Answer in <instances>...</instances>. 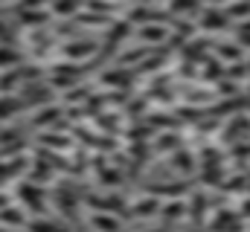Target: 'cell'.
I'll return each instance as SVG.
<instances>
[{
	"mask_svg": "<svg viewBox=\"0 0 250 232\" xmlns=\"http://www.w3.org/2000/svg\"><path fill=\"white\" fill-rule=\"evenodd\" d=\"M18 194H21V200H23V206H21V209H29V212H35L38 218H41V215H47L44 189H41L38 183H23V186L18 189Z\"/></svg>",
	"mask_w": 250,
	"mask_h": 232,
	"instance_id": "1",
	"label": "cell"
},
{
	"mask_svg": "<svg viewBox=\"0 0 250 232\" xmlns=\"http://www.w3.org/2000/svg\"><path fill=\"white\" fill-rule=\"evenodd\" d=\"M79 78H82V64H79V61H62V64L53 67V73H50L53 87H70V84H76Z\"/></svg>",
	"mask_w": 250,
	"mask_h": 232,
	"instance_id": "2",
	"label": "cell"
},
{
	"mask_svg": "<svg viewBox=\"0 0 250 232\" xmlns=\"http://www.w3.org/2000/svg\"><path fill=\"white\" fill-rule=\"evenodd\" d=\"M62 56L64 61H79V64H84V58H90V56H96V44L93 41H67L64 44V50H62Z\"/></svg>",
	"mask_w": 250,
	"mask_h": 232,
	"instance_id": "3",
	"label": "cell"
},
{
	"mask_svg": "<svg viewBox=\"0 0 250 232\" xmlns=\"http://www.w3.org/2000/svg\"><path fill=\"white\" fill-rule=\"evenodd\" d=\"M128 215H134V218H157V212H160V197H154V194H143V197H137L134 203H128Z\"/></svg>",
	"mask_w": 250,
	"mask_h": 232,
	"instance_id": "4",
	"label": "cell"
},
{
	"mask_svg": "<svg viewBox=\"0 0 250 232\" xmlns=\"http://www.w3.org/2000/svg\"><path fill=\"white\" fill-rule=\"evenodd\" d=\"M18 18H21V23L23 26H29V29H41V26H47L50 23V9H18Z\"/></svg>",
	"mask_w": 250,
	"mask_h": 232,
	"instance_id": "5",
	"label": "cell"
},
{
	"mask_svg": "<svg viewBox=\"0 0 250 232\" xmlns=\"http://www.w3.org/2000/svg\"><path fill=\"white\" fill-rule=\"evenodd\" d=\"M0 227H6V230H23L26 227V215H23V209L21 206H3L0 209Z\"/></svg>",
	"mask_w": 250,
	"mask_h": 232,
	"instance_id": "6",
	"label": "cell"
},
{
	"mask_svg": "<svg viewBox=\"0 0 250 232\" xmlns=\"http://www.w3.org/2000/svg\"><path fill=\"white\" fill-rule=\"evenodd\" d=\"M227 23H230V18H227L224 12H218V9H207V12L201 15V29H204V32H224Z\"/></svg>",
	"mask_w": 250,
	"mask_h": 232,
	"instance_id": "7",
	"label": "cell"
},
{
	"mask_svg": "<svg viewBox=\"0 0 250 232\" xmlns=\"http://www.w3.org/2000/svg\"><path fill=\"white\" fill-rule=\"evenodd\" d=\"M90 227L96 232H120L123 230V224H120V218L114 212H93L90 215Z\"/></svg>",
	"mask_w": 250,
	"mask_h": 232,
	"instance_id": "8",
	"label": "cell"
},
{
	"mask_svg": "<svg viewBox=\"0 0 250 232\" xmlns=\"http://www.w3.org/2000/svg\"><path fill=\"white\" fill-rule=\"evenodd\" d=\"M62 114H64V108H56V105L50 102V105H44V108L38 111V116L32 119V125H35V128H53V131H56Z\"/></svg>",
	"mask_w": 250,
	"mask_h": 232,
	"instance_id": "9",
	"label": "cell"
},
{
	"mask_svg": "<svg viewBox=\"0 0 250 232\" xmlns=\"http://www.w3.org/2000/svg\"><path fill=\"white\" fill-rule=\"evenodd\" d=\"M26 105H23V99L21 96H15V93H0V122L3 119H12L15 114H21Z\"/></svg>",
	"mask_w": 250,
	"mask_h": 232,
	"instance_id": "10",
	"label": "cell"
},
{
	"mask_svg": "<svg viewBox=\"0 0 250 232\" xmlns=\"http://www.w3.org/2000/svg\"><path fill=\"white\" fill-rule=\"evenodd\" d=\"M137 35L151 47V44H163V41L169 38V29H166V26H157V23H146V26H140Z\"/></svg>",
	"mask_w": 250,
	"mask_h": 232,
	"instance_id": "11",
	"label": "cell"
},
{
	"mask_svg": "<svg viewBox=\"0 0 250 232\" xmlns=\"http://www.w3.org/2000/svg\"><path fill=\"white\" fill-rule=\"evenodd\" d=\"M82 9V0H53L50 3V15H59V18H73L79 15Z\"/></svg>",
	"mask_w": 250,
	"mask_h": 232,
	"instance_id": "12",
	"label": "cell"
},
{
	"mask_svg": "<svg viewBox=\"0 0 250 232\" xmlns=\"http://www.w3.org/2000/svg\"><path fill=\"white\" fill-rule=\"evenodd\" d=\"M157 215H163L166 221H181L187 215V206H184V200H166V203H160Z\"/></svg>",
	"mask_w": 250,
	"mask_h": 232,
	"instance_id": "13",
	"label": "cell"
},
{
	"mask_svg": "<svg viewBox=\"0 0 250 232\" xmlns=\"http://www.w3.org/2000/svg\"><path fill=\"white\" fill-rule=\"evenodd\" d=\"M26 230L29 232H67L64 227L53 224L47 215H41V218H35V221H26Z\"/></svg>",
	"mask_w": 250,
	"mask_h": 232,
	"instance_id": "14",
	"label": "cell"
},
{
	"mask_svg": "<svg viewBox=\"0 0 250 232\" xmlns=\"http://www.w3.org/2000/svg\"><path fill=\"white\" fill-rule=\"evenodd\" d=\"M215 56H218V61H239V58H242V47H239V44L224 41V44H218V47H215Z\"/></svg>",
	"mask_w": 250,
	"mask_h": 232,
	"instance_id": "15",
	"label": "cell"
},
{
	"mask_svg": "<svg viewBox=\"0 0 250 232\" xmlns=\"http://www.w3.org/2000/svg\"><path fill=\"white\" fill-rule=\"evenodd\" d=\"M230 20L233 18H250V0H227V12Z\"/></svg>",
	"mask_w": 250,
	"mask_h": 232,
	"instance_id": "16",
	"label": "cell"
},
{
	"mask_svg": "<svg viewBox=\"0 0 250 232\" xmlns=\"http://www.w3.org/2000/svg\"><path fill=\"white\" fill-rule=\"evenodd\" d=\"M21 61V56L15 50H9V44H0V70H9V64Z\"/></svg>",
	"mask_w": 250,
	"mask_h": 232,
	"instance_id": "17",
	"label": "cell"
},
{
	"mask_svg": "<svg viewBox=\"0 0 250 232\" xmlns=\"http://www.w3.org/2000/svg\"><path fill=\"white\" fill-rule=\"evenodd\" d=\"M221 76H224V73H221V61H212V58H209V61L204 64V78H207V81H215V78H221Z\"/></svg>",
	"mask_w": 250,
	"mask_h": 232,
	"instance_id": "18",
	"label": "cell"
},
{
	"mask_svg": "<svg viewBox=\"0 0 250 232\" xmlns=\"http://www.w3.org/2000/svg\"><path fill=\"white\" fill-rule=\"evenodd\" d=\"M198 0H172V12H195Z\"/></svg>",
	"mask_w": 250,
	"mask_h": 232,
	"instance_id": "19",
	"label": "cell"
},
{
	"mask_svg": "<svg viewBox=\"0 0 250 232\" xmlns=\"http://www.w3.org/2000/svg\"><path fill=\"white\" fill-rule=\"evenodd\" d=\"M189 160H192V157H189L187 151H181V154H175V166H178V169H181L184 174H187V172H192V166H189Z\"/></svg>",
	"mask_w": 250,
	"mask_h": 232,
	"instance_id": "20",
	"label": "cell"
},
{
	"mask_svg": "<svg viewBox=\"0 0 250 232\" xmlns=\"http://www.w3.org/2000/svg\"><path fill=\"white\" fill-rule=\"evenodd\" d=\"M209 6H218V3H227V0H207Z\"/></svg>",
	"mask_w": 250,
	"mask_h": 232,
	"instance_id": "21",
	"label": "cell"
},
{
	"mask_svg": "<svg viewBox=\"0 0 250 232\" xmlns=\"http://www.w3.org/2000/svg\"><path fill=\"white\" fill-rule=\"evenodd\" d=\"M151 232H169V230H151Z\"/></svg>",
	"mask_w": 250,
	"mask_h": 232,
	"instance_id": "22",
	"label": "cell"
},
{
	"mask_svg": "<svg viewBox=\"0 0 250 232\" xmlns=\"http://www.w3.org/2000/svg\"><path fill=\"white\" fill-rule=\"evenodd\" d=\"M0 232H9V230H6V227H0Z\"/></svg>",
	"mask_w": 250,
	"mask_h": 232,
	"instance_id": "23",
	"label": "cell"
},
{
	"mask_svg": "<svg viewBox=\"0 0 250 232\" xmlns=\"http://www.w3.org/2000/svg\"><path fill=\"white\" fill-rule=\"evenodd\" d=\"M245 67H248V70H250V61H248V64H245Z\"/></svg>",
	"mask_w": 250,
	"mask_h": 232,
	"instance_id": "24",
	"label": "cell"
},
{
	"mask_svg": "<svg viewBox=\"0 0 250 232\" xmlns=\"http://www.w3.org/2000/svg\"><path fill=\"white\" fill-rule=\"evenodd\" d=\"M120 232H125V230H120Z\"/></svg>",
	"mask_w": 250,
	"mask_h": 232,
	"instance_id": "25",
	"label": "cell"
}]
</instances>
